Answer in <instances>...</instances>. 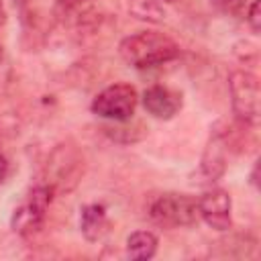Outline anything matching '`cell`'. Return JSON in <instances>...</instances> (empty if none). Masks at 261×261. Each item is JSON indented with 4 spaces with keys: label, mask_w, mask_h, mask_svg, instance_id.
<instances>
[{
    "label": "cell",
    "mask_w": 261,
    "mask_h": 261,
    "mask_svg": "<svg viewBox=\"0 0 261 261\" xmlns=\"http://www.w3.org/2000/svg\"><path fill=\"white\" fill-rule=\"evenodd\" d=\"M165 2H173V0H165Z\"/></svg>",
    "instance_id": "cell-18"
},
{
    "label": "cell",
    "mask_w": 261,
    "mask_h": 261,
    "mask_svg": "<svg viewBox=\"0 0 261 261\" xmlns=\"http://www.w3.org/2000/svg\"><path fill=\"white\" fill-rule=\"evenodd\" d=\"M110 228L106 208L102 204H86L80 212V230L86 241L98 243L106 237Z\"/></svg>",
    "instance_id": "cell-9"
},
{
    "label": "cell",
    "mask_w": 261,
    "mask_h": 261,
    "mask_svg": "<svg viewBox=\"0 0 261 261\" xmlns=\"http://www.w3.org/2000/svg\"><path fill=\"white\" fill-rule=\"evenodd\" d=\"M198 202V216H202V220L214 228V230H228L230 228V194L222 188H210L206 190Z\"/></svg>",
    "instance_id": "cell-7"
},
{
    "label": "cell",
    "mask_w": 261,
    "mask_h": 261,
    "mask_svg": "<svg viewBox=\"0 0 261 261\" xmlns=\"http://www.w3.org/2000/svg\"><path fill=\"white\" fill-rule=\"evenodd\" d=\"M137 102L139 96L130 84H112L98 92V96L92 100V112L106 120L126 122L133 118Z\"/></svg>",
    "instance_id": "cell-5"
},
{
    "label": "cell",
    "mask_w": 261,
    "mask_h": 261,
    "mask_svg": "<svg viewBox=\"0 0 261 261\" xmlns=\"http://www.w3.org/2000/svg\"><path fill=\"white\" fill-rule=\"evenodd\" d=\"M157 237L151 230H137L126 239V255L135 261H145L157 253Z\"/></svg>",
    "instance_id": "cell-11"
},
{
    "label": "cell",
    "mask_w": 261,
    "mask_h": 261,
    "mask_svg": "<svg viewBox=\"0 0 261 261\" xmlns=\"http://www.w3.org/2000/svg\"><path fill=\"white\" fill-rule=\"evenodd\" d=\"M18 2H27V0H18Z\"/></svg>",
    "instance_id": "cell-17"
},
{
    "label": "cell",
    "mask_w": 261,
    "mask_h": 261,
    "mask_svg": "<svg viewBox=\"0 0 261 261\" xmlns=\"http://www.w3.org/2000/svg\"><path fill=\"white\" fill-rule=\"evenodd\" d=\"M149 218L161 228L192 226L198 220V202L188 194L167 192L149 204Z\"/></svg>",
    "instance_id": "cell-2"
},
{
    "label": "cell",
    "mask_w": 261,
    "mask_h": 261,
    "mask_svg": "<svg viewBox=\"0 0 261 261\" xmlns=\"http://www.w3.org/2000/svg\"><path fill=\"white\" fill-rule=\"evenodd\" d=\"M128 12L145 22H163L165 10L159 0H126Z\"/></svg>",
    "instance_id": "cell-12"
},
{
    "label": "cell",
    "mask_w": 261,
    "mask_h": 261,
    "mask_svg": "<svg viewBox=\"0 0 261 261\" xmlns=\"http://www.w3.org/2000/svg\"><path fill=\"white\" fill-rule=\"evenodd\" d=\"M224 149H226V141L220 133L212 135L208 145H206V151L202 155V173L214 181L218 179L222 173H224V167H226V155H224Z\"/></svg>",
    "instance_id": "cell-10"
},
{
    "label": "cell",
    "mask_w": 261,
    "mask_h": 261,
    "mask_svg": "<svg viewBox=\"0 0 261 261\" xmlns=\"http://www.w3.org/2000/svg\"><path fill=\"white\" fill-rule=\"evenodd\" d=\"M247 20L253 29V33H259L261 29V14H259V0H253L251 6H249V14H247Z\"/></svg>",
    "instance_id": "cell-13"
},
{
    "label": "cell",
    "mask_w": 261,
    "mask_h": 261,
    "mask_svg": "<svg viewBox=\"0 0 261 261\" xmlns=\"http://www.w3.org/2000/svg\"><path fill=\"white\" fill-rule=\"evenodd\" d=\"M82 175V159L80 155L65 145H59L47 163V184L57 190H71Z\"/></svg>",
    "instance_id": "cell-6"
},
{
    "label": "cell",
    "mask_w": 261,
    "mask_h": 261,
    "mask_svg": "<svg viewBox=\"0 0 261 261\" xmlns=\"http://www.w3.org/2000/svg\"><path fill=\"white\" fill-rule=\"evenodd\" d=\"M118 53L128 65L147 69L173 61L179 55V47L171 37L159 31H139L120 41Z\"/></svg>",
    "instance_id": "cell-1"
},
{
    "label": "cell",
    "mask_w": 261,
    "mask_h": 261,
    "mask_svg": "<svg viewBox=\"0 0 261 261\" xmlns=\"http://www.w3.org/2000/svg\"><path fill=\"white\" fill-rule=\"evenodd\" d=\"M6 22V12H4V6H2V2H0V27Z\"/></svg>",
    "instance_id": "cell-16"
},
{
    "label": "cell",
    "mask_w": 261,
    "mask_h": 261,
    "mask_svg": "<svg viewBox=\"0 0 261 261\" xmlns=\"http://www.w3.org/2000/svg\"><path fill=\"white\" fill-rule=\"evenodd\" d=\"M6 175H8V161H6V157L0 153V184L4 181Z\"/></svg>",
    "instance_id": "cell-15"
},
{
    "label": "cell",
    "mask_w": 261,
    "mask_h": 261,
    "mask_svg": "<svg viewBox=\"0 0 261 261\" xmlns=\"http://www.w3.org/2000/svg\"><path fill=\"white\" fill-rule=\"evenodd\" d=\"M228 92H230V104H232L234 116L243 124L257 126L259 114H261V106H259L261 90H259L257 75L245 69L232 71L228 75Z\"/></svg>",
    "instance_id": "cell-3"
},
{
    "label": "cell",
    "mask_w": 261,
    "mask_h": 261,
    "mask_svg": "<svg viewBox=\"0 0 261 261\" xmlns=\"http://www.w3.org/2000/svg\"><path fill=\"white\" fill-rule=\"evenodd\" d=\"M143 106L145 110L159 120L173 118L181 108V94L167 88V86H151L143 92Z\"/></svg>",
    "instance_id": "cell-8"
},
{
    "label": "cell",
    "mask_w": 261,
    "mask_h": 261,
    "mask_svg": "<svg viewBox=\"0 0 261 261\" xmlns=\"http://www.w3.org/2000/svg\"><path fill=\"white\" fill-rule=\"evenodd\" d=\"M8 75H10V65H8V57H6V51H4V47L0 45V86L8 80Z\"/></svg>",
    "instance_id": "cell-14"
},
{
    "label": "cell",
    "mask_w": 261,
    "mask_h": 261,
    "mask_svg": "<svg viewBox=\"0 0 261 261\" xmlns=\"http://www.w3.org/2000/svg\"><path fill=\"white\" fill-rule=\"evenodd\" d=\"M55 196V188L49 186L47 181L37 184L29 198L14 210L12 214V230L22 234V237H31L35 232L41 230L43 222H45V214L49 210V204L53 202Z\"/></svg>",
    "instance_id": "cell-4"
}]
</instances>
